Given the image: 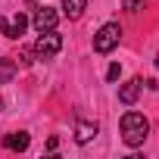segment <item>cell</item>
Returning a JSON list of instances; mask_svg holds the SVG:
<instances>
[{
	"label": "cell",
	"instance_id": "ba28073f",
	"mask_svg": "<svg viewBox=\"0 0 159 159\" xmlns=\"http://www.w3.org/2000/svg\"><path fill=\"white\" fill-rule=\"evenodd\" d=\"M28 143H31V137H28L25 131H13V134H7V137H3V147H7V150H13V153L28 150Z\"/></svg>",
	"mask_w": 159,
	"mask_h": 159
},
{
	"label": "cell",
	"instance_id": "2e32d148",
	"mask_svg": "<svg viewBox=\"0 0 159 159\" xmlns=\"http://www.w3.org/2000/svg\"><path fill=\"white\" fill-rule=\"evenodd\" d=\"M28 3H34V0H28Z\"/></svg>",
	"mask_w": 159,
	"mask_h": 159
},
{
	"label": "cell",
	"instance_id": "9a60e30c",
	"mask_svg": "<svg viewBox=\"0 0 159 159\" xmlns=\"http://www.w3.org/2000/svg\"><path fill=\"white\" fill-rule=\"evenodd\" d=\"M156 69H159V56H156Z\"/></svg>",
	"mask_w": 159,
	"mask_h": 159
},
{
	"label": "cell",
	"instance_id": "6da1fadb",
	"mask_svg": "<svg viewBox=\"0 0 159 159\" xmlns=\"http://www.w3.org/2000/svg\"><path fill=\"white\" fill-rule=\"evenodd\" d=\"M147 134H150V122L140 112L131 109V112L122 116V140H125V147H140L147 140Z\"/></svg>",
	"mask_w": 159,
	"mask_h": 159
},
{
	"label": "cell",
	"instance_id": "4fadbf2b",
	"mask_svg": "<svg viewBox=\"0 0 159 159\" xmlns=\"http://www.w3.org/2000/svg\"><path fill=\"white\" fill-rule=\"evenodd\" d=\"M140 7H143V0H125V10L128 13H137Z\"/></svg>",
	"mask_w": 159,
	"mask_h": 159
},
{
	"label": "cell",
	"instance_id": "9c48e42d",
	"mask_svg": "<svg viewBox=\"0 0 159 159\" xmlns=\"http://www.w3.org/2000/svg\"><path fill=\"white\" fill-rule=\"evenodd\" d=\"M84 10H88V0H62V13L69 19H81Z\"/></svg>",
	"mask_w": 159,
	"mask_h": 159
},
{
	"label": "cell",
	"instance_id": "3957f363",
	"mask_svg": "<svg viewBox=\"0 0 159 159\" xmlns=\"http://www.w3.org/2000/svg\"><path fill=\"white\" fill-rule=\"evenodd\" d=\"M31 50H34L38 59H53L62 50V34H56V28L53 31H38V41H34Z\"/></svg>",
	"mask_w": 159,
	"mask_h": 159
},
{
	"label": "cell",
	"instance_id": "8992f818",
	"mask_svg": "<svg viewBox=\"0 0 159 159\" xmlns=\"http://www.w3.org/2000/svg\"><path fill=\"white\" fill-rule=\"evenodd\" d=\"M100 134V128H97V122H84V119H78L75 122V143H91L94 137Z\"/></svg>",
	"mask_w": 159,
	"mask_h": 159
},
{
	"label": "cell",
	"instance_id": "52a82bcc",
	"mask_svg": "<svg viewBox=\"0 0 159 159\" xmlns=\"http://www.w3.org/2000/svg\"><path fill=\"white\" fill-rule=\"evenodd\" d=\"M140 91H143V81H140V78H131V81H125V84L119 88V100H122L125 106H131V103H137Z\"/></svg>",
	"mask_w": 159,
	"mask_h": 159
},
{
	"label": "cell",
	"instance_id": "277c9868",
	"mask_svg": "<svg viewBox=\"0 0 159 159\" xmlns=\"http://www.w3.org/2000/svg\"><path fill=\"white\" fill-rule=\"evenodd\" d=\"M28 16L25 13H16V16H0V34L3 38H10V41H19L22 34H25V28H28Z\"/></svg>",
	"mask_w": 159,
	"mask_h": 159
},
{
	"label": "cell",
	"instance_id": "5b68a950",
	"mask_svg": "<svg viewBox=\"0 0 159 159\" xmlns=\"http://www.w3.org/2000/svg\"><path fill=\"white\" fill-rule=\"evenodd\" d=\"M31 25H34V31H53L59 25V13L53 7H38L31 16Z\"/></svg>",
	"mask_w": 159,
	"mask_h": 159
},
{
	"label": "cell",
	"instance_id": "8fae6325",
	"mask_svg": "<svg viewBox=\"0 0 159 159\" xmlns=\"http://www.w3.org/2000/svg\"><path fill=\"white\" fill-rule=\"evenodd\" d=\"M119 75H122V66H119V62H112V66L106 69V78H109V81H119Z\"/></svg>",
	"mask_w": 159,
	"mask_h": 159
},
{
	"label": "cell",
	"instance_id": "30bf717a",
	"mask_svg": "<svg viewBox=\"0 0 159 159\" xmlns=\"http://www.w3.org/2000/svg\"><path fill=\"white\" fill-rule=\"evenodd\" d=\"M16 78V59H0V84Z\"/></svg>",
	"mask_w": 159,
	"mask_h": 159
},
{
	"label": "cell",
	"instance_id": "7c38bea8",
	"mask_svg": "<svg viewBox=\"0 0 159 159\" xmlns=\"http://www.w3.org/2000/svg\"><path fill=\"white\" fill-rule=\"evenodd\" d=\"M31 56H34V50H22V53H19V66H31V62H34Z\"/></svg>",
	"mask_w": 159,
	"mask_h": 159
},
{
	"label": "cell",
	"instance_id": "7a4b0ae2",
	"mask_svg": "<svg viewBox=\"0 0 159 159\" xmlns=\"http://www.w3.org/2000/svg\"><path fill=\"white\" fill-rule=\"evenodd\" d=\"M119 41H122V25H119V22H106V25H100V31L94 34V50H97V53H112V50L119 47Z\"/></svg>",
	"mask_w": 159,
	"mask_h": 159
},
{
	"label": "cell",
	"instance_id": "5bb4252c",
	"mask_svg": "<svg viewBox=\"0 0 159 159\" xmlns=\"http://www.w3.org/2000/svg\"><path fill=\"white\" fill-rule=\"evenodd\" d=\"M0 109H3V97H0Z\"/></svg>",
	"mask_w": 159,
	"mask_h": 159
}]
</instances>
